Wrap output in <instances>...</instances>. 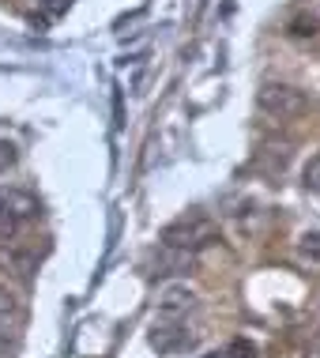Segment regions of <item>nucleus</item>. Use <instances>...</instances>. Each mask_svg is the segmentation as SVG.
I'll return each mask as SVG.
<instances>
[{
	"mask_svg": "<svg viewBox=\"0 0 320 358\" xmlns=\"http://www.w3.org/2000/svg\"><path fill=\"white\" fill-rule=\"evenodd\" d=\"M256 102H260V110L268 113V117H275V121H290V117H302L305 113V94L298 91V87H290V83H264L256 91Z\"/></svg>",
	"mask_w": 320,
	"mask_h": 358,
	"instance_id": "obj_1",
	"label": "nucleus"
},
{
	"mask_svg": "<svg viewBox=\"0 0 320 358\" xmlns=\"http://www.w3.org/2000/svg\"><path fill=\"white\" fill-rule=\"evenodd\" d=\"M219 238V230H215V222H208L203 215H185V219H177V222H170L166 230H162V245H177V249H203V245H211V241Z\"/></svg>",
	"mask_w": 320,
	"mask_h": 358,
	"instance_id": "obj_2",
	"label": "nucleus"
},
{
	"mask_svg": "<svg viewBox=\"0 0 320 358\" xmlns=\"http://www.w3.org/2000/svg\"><path fill=\"white\" fill-rule=\"evenodd\" d=\"M151 268H154V275H192L196 272V257H192V249L162 245L151 257Z\"/></svg>",
	"mask_w": 320,
	"mask_h": 358,
	"instance_id": "obj_3",
	"label": "nucleus"
},
{
	"mask_svg": "<svg viewBox=\"0 0 320 358\" xmlns=\"http://www.w3.org/2000/svg\"><path fill=\"white\" fill-rule=\"evenodd\" d=\"M189 343H192V332H189L185 324H177V321L151 328V347H154V351H162V355L181 351V347H189Z\"/></svg>",
	"mask_w": 320,
	"mask_h": 358,
	"instance_id": "obj_4",
	"label": "nucleus"
},
{
	"mask_svg": "<svg viewBox=\"0 0 320 358\" xmlns=\"http://www.w3.org/2000/svg\"><path fill=\"white\" fill-rule=\"evenodd\" d=\"M290 159H294V143L290 140H268V143H260V151H256V162L268 173H283L290 166Z\"/></svg>",
	"mask_w": 320,
	"mask_h": 358,
	"instance_id": "obj_5",
	"label": "nucleus"
},
{
	"mask_svg": "<svg viewBox=\"0 0 320 358\" xmlns=\"http://www.w3.org/2000/svg\"><path fill=\"white\" fill-rule=\"evenodd\" d=\"M34 257L31 253H23V249H15V245H0V272H8V275H15V279H31L34 275Z\"/></svg>",
	"mask_w": 320,
	"mask_h": 358,
	"instance_id": "obj_6",
	"label": "nucleus"
},
{
	"mask_svg": "<svg viewBox=\"0 0 320 358\" xmlns=\"http://www.w3.org/2000/svg\"><path fill=\"white\" fill-rule=\"evenodd\" d=\"M4 211L15 215L19 222L23 219H38L42 215V204H38L34 192H23V189H4Z\"/></svg>",
	"mask_w": 320,
	"mask_h": 358,
	"instance_id": "obj_7",
	"label": "nucleus"
},
{
	"mask_svg": "<svg viewBox=\"0 0 320 358\" xmlns=\"http://www.w3.org/2000/svg\"><path fill=\"white\" fill-rule=\"evenodd\" d=\"M192 306H196V294L185 287H170V290H162V298H159V309L166 317H181V313H189Z\"/></svg>",
	"mask_w": 320,
	"mask_h": 358,
	"instance_id": "obj_8",
	"label": "nucleus"
},
{
	"mask_svg": "<svg viewBox=\"0 0 320 358\" xmlns=\"http://www.w3.org/2000/svg\"><path fill=\"white\" fill-rule=\"evenodd\" d=\"M286 34H290V38H298V42H305V38L313 42V38L320 34V19H317L313 12H298V15L286 23Z\"/></svg>",
	"mask_w": 320,
	"mask_h": 358,
	"instance_id": "obj_9",
	"label": "nucleus"
},
{
	"mask_svg": "<svg viewBox=\"0 0 320 358\" xmlns=\"http://www.w3.org/2000/svg\"><path fill=\"white\" fill-rule=\"evenodd\" d=\"M298 253H302L309 264H320V230H305L298 238Z\"/></svg>",
	"mask_w": 320,
	"mask_h": 358,
	"instance_id": "obj_10",
	"label": "nucleus"
},
{
	"mask_svg": "<svg viewBox=\"0 0 320 358\" xmlns=\"http://www.w3.org/2000/svg\"><path fill=\"white\" fill-rule=\"evenodd\" d=\"M302 185L309 192H320V155H313V159L305 162V170H302Z\"/></svg>",
	"mask_w": 320,
	"mask_h": 358,
	"instance_id": "obj_11",
	"label": "nucleus"
},
{
	"mask_svg": "<svg viewBox=\"0 0 320 358\" xmlns=\"http://www.w3.org/2000/svg\"><path fill=\"white\" fill-rule=\"evenodd\" d=\"M15 159H19L15 143H12V140H0V173L12 170V166H15Z\"/></svg>",
	"mask_w": 320,
	"mask_h": 358,
	"instance_id": "obj_12",
	"label": "nucleus"
},
{
	"mask_svg": "<svg viewBox=\"0 0 320 358\" xmlns=\"http://www.w3.org/2000/svg\"><path fill=\"white\" fill-rule=\"evenodd\" d=\"M38 4H42V15L45 19H61L68 8H72V0H38Z\"/></svg>",
	"mask_w": 320,
	"mask_h": 358,
	"instance_id": "obj_13",
	"label": "nucleus"
},
{
	"mask_svg": "<svg viewBox=\"0 0 320 358\" xmlns=\"http://www.w3.org/2000/svg\"><path fill=\"white\" fill-rule=\"evenodd\" d=\"M15 313H19L15 294H12V290H4V287H0V317H4V321H12Z\"/></svg>",
	"mask_w": 320,
	"mask_h": 358,
	"instance_id": "obj_14",
	"label": "nucleus"
},
{
	"mask_svg": "<svg viewBox=\"0 0 320 358\" xmlns=\"http://www.w3.org/2000/svg\"><path fill=\"white\" fill-rule=\"evenodd\" d=\"M226 358H256V347L249 340H234L226 347Z\"/></svg>",
	"mask_w": 320,
	"mask_h": 358,
	"instance_id": "obj_15",
	"label": "nucleus"
},
{
	"mask_svg": "<svg viewBox=\"0 0 320 358\" xmlns=\"http://www.w3.org/2000/svg\"><path fill=\"white\" fill-rule=\"evenodd\" d=\"M15 227H19V219L15 215H8V211H0V241H8L15 234Z\"/></svg>",
	"mask_w": 320,
	"mask_h": 358,
	"instance_id": "obj_16",
	"label": "nucleus"
},
{
	"mask_svg": "<svg viewBox=\"0 0 320 358\" xmlns=\"http://www.w3.org/2000/svg\"><path fill=\"white\" fill-rule=\"evenodd\" d=\"M200 358H226V351H208V355H200Z\"/></svg>",
	"mask_w": 320,
	"mask_h": 358,
	"instance_id": "obj_17",
	"label": "nucleus"
},
{
	"mask_svg": "<svg viewBox=\"0 0 320 358\" xmlns=\"http://www.w3.org/2000/svg\"><path fill=\"white\" fill-rule=\"evenodd\" d=\"M0 211H4V189H0Z\"/></svg>",
	"mask_w": 320,
	"mask_h": 358,
	"instance_id": "obj_18",
	"label": "nucleus"
}]
</instances>
